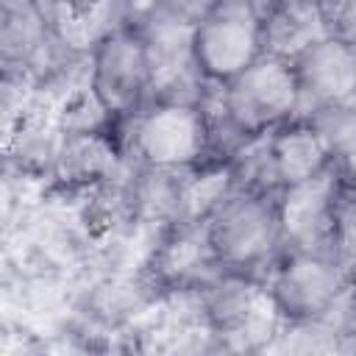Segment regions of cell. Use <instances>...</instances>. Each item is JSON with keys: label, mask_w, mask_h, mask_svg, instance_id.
Listing matches in <instances>:
<instances>
[{"label": "cell", "mask_w": 356, "mask_h": 356, "mask_svg": "<svg viewBox=\"0 0 356 356\" xmlns=\"http://www.w3.org/2000/svg\"><path fill=\"white\" fill-rule=\"evenodd\" d=\"M89 86L114 117H134L147 103L150 64L136 28L120 25L92 44Z\"/></svg>", "instance_id": "obj_7"}, {"label": "cell", "mask_w": 356, "mask_h": 356, "mask_svg": "<svg viewBox=\"0 0 356 356\" xmlns=\"http://www.w3.org/2000/svg\"><path fill=\"white\" fill-rule=\"evenodd\" d=\"M273 156L281 186L306 181L331 164V156L309 120H286L273 128Z\"/></svg>", "instance_id": "obj_12"}, {"label": "cell", "mask_w": 356, "mask_h": 356, "mask_svg": "<svg viewBox=\"0 0 356 356\" xmlns=\"http://www.w3.org/2000/svg\"><path fill=\"white\" fill-rule=\"evenodd\" d=\"M128 139L142 167L192 170L211 156L203 106L150 103L131 117Z\"/></svg>", "instance_id": "obj_2"}, {"label": "cell", "mask_w": 356, "mask_h": 356, "mask_svg": "<svg viewBox=\"0 0 356 356\" xmlns=\"http://www.w3.org/2000/svg\"><path fill=\"white\" fill-rule=\"evenodd\" d=\"M217 89L222 108L245 136L267 134L298 114V81L292 61L267 53Z\"/></svg>", "instance_id": "obj_5"}, {"label": "cell", "mask_w": 356, "mask_h": 356, "mask_svg": "<svg viewBox=\"0 0 356 356\" xmlns=\"http://www.w3.org/2000/svg\"><path fill=\"white\" fill-rule=\"evenodd\" d=\"M323 6H325L328 33L356 50V0H328Z\"/></svg>", "instance_id": "obj_18"}, {"label": "cell", "mask_w": 356, "mask_h": 356, "mask_svg": "<svg viewBox=\"0 0 356 356\" xmlns=\"http://www.w3.org/2000/svg\"><path fill=\"white\" fill-rule=\"evenodd\" d=\"M261 53L295 61L314 42L331 36L323 0H259Z\"/></svg>", "instance_id": "obj_11"}, {"label": "cell", "mask_w": 356, "mask_h": 356, "mask_svg": "<svg viewBox=\"0 0 356 356\" xmlns=\"http://www.w3.org/2000/svg\"><path fill=\"white\" fill-rule=\"evenodd\" d=\"M306 120L317 128L342 181L356 189V95L342 103L325 106Z\"/></svg>", "instance_id": "obj_14"}, {"label": "cell", "mask_w": 356, "mask_h": 356, "mask_svg": "<svg viewBox=\"0 0 356 356\" xmlns=\"http://www.w3.org/2000/svg\"><path fill=\"white\" fill-rule=\"evenodd\" d=\"M195 64L214 86L228 83L261 56V3L214 0L192 36Z\"/></svg>", "instance_id": "obj_3"}, {"label": "cell", "mask_w": 356, "mask_h": 356, "mask_svg": "<svg viewBox=\"0 0 356 356\" xmlns=\"http://www.w3.org/2000/svg\"><path fill=\"white\" fill-rule=\"evenodd\" d=\"M159 0H117L120 8V22L122 25H136Z\"/></svg>", "instance_id": "obj_19"}, {"label": "cell", "mask_w": 356, "mask_h": 356, "mask_svg": "<svg viewBox=\"0 0 356 356\" xmlns=\"http://www.w3.org/2000/svg\"><path fill=\"white\" fill-rule=\"evenodd\" d=\"M334 253L356 281V189L345 184L334 222Z\"/></svg>", "instance_id": "obj_17"}, {"label": "cell", "mask_w": 356, "mask_h": 356, "mask_svg": "<svg viewBox=\"0 0 356 356\" xmlns=\"http://www.w3.org/2000/svg\"><path fill=\"white\" fill-rule=\"evenodd\" d=\"M197 298L209 331L231 348H261L284 328L267 284H259L253 275L225 270Z\"/></svg>", "instance_id": "obj_4"}, {"label": "cell", "mask_w": 356, "mask_h": 356, "mask_svg": "<svg viewBox=\"0 0 356 356\" xmlns=\"http://www.w3.org/2000/svg\"><path fill=\"white\" fill-rule=\"evenodd\" d=\"M350 281H353L350 273L342 267V261L331 248L286 250L273 264V273L267 278V292L284 325H289L320 317Z\"/></svg>", "instance_id": "obj_6"}, {"label": "cell", "mask_w": 356, "mask_h": 356, "mask_svg": "<svg viewBox=\"0 0 356 356\" xmlns=\"http://www.w3.org/2000/svg\"><path fill=\"white\" fill-rule=\"evenodd\" d=\"M53 170L67 186L103 184L117 170V153L103 134H64Z\"/></svg>", "instance_id": "obj_13"}, {"label": "cell", "mask_w": 356, "mask_h": 356, "mask_svg": "<svg viewBox=\"0 0 356 356\" xmlns=\"http://www.w3.org/2000/svg\"><path fill=\"white\" fill-rule=\"evenodd\" d=\"M278 195H259L234 189L206 220L209 242L228 273L253 275L261 264L278 259Z\"/></svg>", "instance_id": "obj_1"}, {"label": "cell", "mask_w": 356, "mask_h": 356, "mask_svg": "<svg viewBox=\"0 0 356 356\" xmlns=\"http://www.w3.org/2000/svg\"><path fill=\"white\" fill-rule=\"evenodd\" d=\"M292 70L298 81V120L356 95V50L337 36L314 42L292 61Z\"/></svg>", "instance_id": "obj_9"}, {"label": "cell", "mask_w": 356, "mask_h": 356, "mask_svg": "<svg viewBox=\"0 0 356 356\" xmlns=\"http://www.w3.org/2000/svg\"><path fill=\"white\" fill-rule=\"evenodd\" d=\"M228 167L236 189L273 195V197L284 189L275 170V156H273V131L245 139L236 147V153L228 159Z\"/></svg>", "instance_id": "obj_16"}, {"label": "cell", "mask_w": 356, "mask_h": 356, "mask_svg": "<svg viewBox=\"0 0 356 356\" xmlns=\"http://www.w3.org/2000/svg\"><path fill=\"white\" fill-rule=\"evenodd\" d=\"M323 3H328V0H323Z\"/></svg>", "instance_id": "obj_20"}, {"label": "cell", "mask_w": 356, "mask_h": 356, "mask_svg": "<svg viewBox=\"0 0 356 356\" xmlns=\"http://www.w3.org/2000/svg\"><path fill=\"white\" fill-rule=\"evenodd\" d=\"M345 189L334 164L317 175L289 184L278 192V234L281 253L286 250H334V222L339 195ZM278 253V256H281Z\"/></svg>", "instance_id": "obj_8"}, {"label": "cell", "mask_w": 356, "mask_h": 356, "mask_svg": "<svg viewBox=\"0 0 356 356\" xmlns=\"http://www.w3.org/2000/svg\"><path fill=\"white\" fill-rule=\"evenodd\" d=\"M47 39V17L33 0L3 3V61L6 70L28 64Z\"/></svg>", "instance_id": "obj_15"}, {"label": "cell", "mask_w": 356, "mask_h": 356, "mask_svg": "<svg viewBox=\"0 0 356 356\" xmlns=\"http://www.w3.org/2000/svg\"><path fill=\"white\" fill-rule=\"evenodd\" d=\"M222 273L225 270L209 242L206 220L167 225V234L153 253L156 284L170 292H200Z\"/></svg>", "instance_id": "obj_10"}]
</instances>
